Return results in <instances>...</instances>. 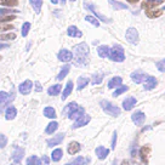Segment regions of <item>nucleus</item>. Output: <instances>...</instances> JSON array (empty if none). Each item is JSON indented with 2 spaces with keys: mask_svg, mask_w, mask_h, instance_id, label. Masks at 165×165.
<instances>
[{
  "mask_svg": "<svg viewBox=\"0 0 165 165\" xmlns=\"http://www.w3.org/2000/svg\"><path fill=\"white\" fill-rule=\"evenodd\" d=\"M89 46L86 43H80L73 49V61L77 67H85L89 63Z\"/></svg>",
  "mask_w": 165,
  "mask_h": 165,
  "instance_id": "f257e3e1",
  "label": "nucleus"
},
{
  "mask_svg": "<svg viewBox=\"0 0 165 165\" xmlns=\"http://www.w3.org/2000/svg\"><path fill=\"white\" fill-rule=\"evenodd\" d=\"M100 105H101V107H102V109H103V112H105L106 114L112 115V117H114V118H117V117L120 115V112H121L120 108L117 107V106H114V105L111 103L109 101H107V100H102Z\"/></svg>",
  "mask_w": 165,
  "mask_h": 165,
  "instance_id": "f03ea898",
  "label": "nucleus"
},
{
  "mask_svg": "<svg viewBox=\"0 0 165 165\" xmlns=\"http://www.w3.org/2000/svg\"><path fill=\"white\" fill-rule=\"evenodd\" d=\"M112 61L114 62H123L125 60V53H124V49L120 45H114L111 51H109V56H108Z\"/></svg>",
  "mask_w": 165,
  "mask_h": 165,
  "instance_id": "7ed1b4c3",
  "label": "nucleus"
},
{
  "mask_svg": "<svg viewBox=\"0 0 165 165\" xmlns=\"http://www.w3.org/2000/svg\"><path fill=\"white\" fill-rule=\"evenodd\" d=\"M125 38L126 40L130 43V44H133V45H136L139 43V32L136 28L134 27H131L126 30V34H125Z\"/></svg>",
  "mask_w": 165,
  "mask_h": 165,
  "instance_id": "20e7f679",
  "label": "nucleus"
},
{
  "mask_svg": "<svg viewBox=\"0 0 165 165\" xmlns=\"http://www.w3.org/2000/svg\"><path fill=\"white\" fill-rule=\"evenodd\" d=\"M130 77H131V79H133V81L136 83V84H141V83L146 81V79L148 78V75L142 71H135V72L131 73Z\"/></svg>",
  "mask_w": 165,
  "mask_h": 165,
  "instance_id": "39448f33",
  "label": "nucleus"
},
{
  "mask_svg": "<svg viewBox=\"0 0 165 165\" xmlns=\"http://www.w3.org/2000/svg\"><path fill=\"white\" fill-rule=\"evenodd\" d=\"M57 57L61 62H69L73 60V52L67 49H62V50H60Z\"/></svg>",
  "mask_w": 165,
  "mask_h": 165,
  "instance_id": "423d86ee",
  "label": "nucleus"
},
{
  "mask_svg": "<svg viewBox=\"0 0 165 165\" xmlns=\"http://www.w3.org/2000/svg\"><path fill=\"white\" fill-rule=\"evenodd\" d=\"M84 6H85V9H87V10H90L98 20H101L102 22H105V23H109L111 22V20L109 18H107L106 16H103V15H101L100 12H98V11H96V9H95V6L93 5H91V4H87V3H85L84 4Z\"/></svg>",
  "mask_w": 165,
  "mask_h": 165,
  "instance_id": "0eeeda50",
  "label": "nucleus"
},
{
  "mask_svg": "<svg viewBox=\"0 0 165 165\" xmlns=\"http://www.w3.org/2000/svg\"><path fill=\"white\" fill-rule=\"evenodd\" d=\"M24 157V149L22 148V147H18V146H16V147H14V153H12V160L18 165L20 163H21V160H22V158Z\"/></svg>",
  "mask_w": 165,
  "mask_h": 165,
  "instance_id": "6e6552de",
  "label": "nucleus"
},
{
  "mask_svg": "<svg viewBox=\"0 0 165 165\" xmlns=\"http://www.w3.org/2000/svg\"><path fill=\"white\" fill-rule=\"evenodd\" d=\"M32 87H33V83H32L30 80H24V81L18 86V91H20L22 95H28V93H30Z\"/></svg>",
  "mask_w": 165,
  "mask_h": 165,
  "instance_id": "1a4fd4ad",
  "label": "nucleus"
},
{
  "mask_svg": "<svg viewBox=\"0 0 165 165\" xmlns=\"http://www.w3.org/2000/svg\"><path fill=\"white\" fill-rule=\"evenodd\" d=\"M90 120H91V118H90V115H87V114H84L83 117H80L79 119H77L75 120V123L73 124V129H78V127H81V126H85L86 124H89L90 123Z\"/></svg>",
  "mask_w": 165,
  "mask_h": 165,
  "instance_id": "9d476101",
  "label": "nucleus"
},
{
  "mask_svg": "<svg viewBox=\"0 0 165 165\" xmlns=\"http://www.w3.org/2000/svg\"><path fill=\"white\" fill-rule=\"evenodd\" d=\"M136 103H137V100L135 97H126L125 100L123 101V108L125 111H131L135 107Z\"/></svg>",
  "mask_w": 165,
  "mask_h": 165,
  "instance_id": "9b49d317",
  "label": "nucleus"
},
{
  "mask_svg": "<svg viewBox=\"0 0 165 165\" xmlns=\"http://www.w3.org/2000/svg\"><path fill=\"white\" fill-rule=\"evenodd\" d=\"M131 119H133V121L136 125H142L145 123V120H146V115H145L143 112L137 111V112H135L133 115H131Z\"/></svg>",
  "mask_w": 165,
  "mask_h": 165,
  "instance_id": "f8f14e48",
  "label": "nucleus"
},
{
  "mask_svg": "<svg viewBox=\"0 0 165 165\" xmlns=\"http://www.w3.org/2000/svg\"><path fill=\"white\" fill-rule=\"evenodd\" d=\"M95 153H96V155H97L98 159H100V160H103V159H106V158L108 157V154H109V149H107L106 147L100 146V147H97V148H96Z\"/></svg>",
  "mask_w": 165,
  "mask_h": 165,
  "instance_id": "ddd939ff",
  "label": "nucleus"
},
{
  "mask_svg": "<svg viewBox=\"0 0 165 165\" xmlns=\"http://www.w3.org/2000/svg\"><path fill=\"white\" fill-rule=\"evenodd\" d=\"M63 140H64V134H63V133H62V134H58V135H56L55 137L47 140V146H49V147L57 146V145H60Z\"/></svg>",
  "mask_w": 165,
  "mask_h": 165,
  "instance_id": "4468645a",
  "label": "nucleus"
},
{
  "mask_svg": "<svg viewBox=\"0 0 165 165\" xmlns=\"http://www.w3.org/2000/svg\"><path fill=\"white\" fill-rule=\"evenodd\" d=\"M67 34H68V37H72V38H81V37H83V33H81L75 26L68 27V29H67Z\"/></svg>",
  "mask_w": 165,
  "mask_h": 165,
  "instance_id": "2eb2a0df",
  "label": "nucleus"
},
{
  "mask_svg": "<svg viewBox=\"0 0 165 165\" xmlns=\"http://www.w3.org/2000/svg\"><path fill=\"white\" fill-rule=\"evenodd\" d=\"M80 143L79 142H77V141H72L69 145H68V147H67V151H68V153L69 154H77L79 151H80Z\"/></svg>",
  "mask_w": 165,
  "mask_h": 165,
  "instance_id": "dca6fc26",
  "label": "nucleus"
},
{
  "mask_svg": "<svg viewBox=\"0 0 165 165\" xmlns=\"http://www.w3.org/2000/svg\"><path fill=\"white\" fill-rule=\"evenodd\" d=\"M109 51H111V49L107 45H101V46L97 47V53H98V56H100L101 58L108 57L109 56Z\"/></svg>",
  "mask_w": 165,
  "mask_h": 165,
  "instance_id": "f3484780",
  "label": "nucleus"
},
{
  "mask_svg": "<svg viewBox=\"0 0 165 165\" xmlns=\"http://www.w3.org/2000/svg\"><path fill=\"white\" fill-rule=\"evenodd\" d=\"M158 81L154 77H148L145 81V90H153L155 86H157Z\"/></svg>",
  "mask_w": 165,
  "mask_h": 165,
  "instance_id": "a211bd4d",
  "label": "nucleus"
},
{
  "mask_svg": "<svg viewBox=\"0 0 165 165\" xmlns=\"http://www.w3.org/2000/svg\"><path fill=\"white\" fill-rule=\"evenodd\" d=\"M16 115H17V109L14 106H10V107L6 108V111H5V118H6V120H12V119L16 118Z\"/></svg>",
  "mask_w": 165,
  "mask_h": 165,
  "instance_id": "6ab92c4d",
  "label": "nucleus"
},
{
  "mask_svg": "<svg viewBox=\"0 0 165 165\" xmlns=\"http://www.w3.org/2000/svg\"><path fill=\"white\" fill-rule=\"evenodd\" d=\"M72 91H73V81H72V80H69V81L67 83V85H66L64 90H63V93H62V100L64 101L66 98H67V97L72 93Z\"/></svg>",
  "mask_w": 165,
  "mask_h": 165,
  "instance_id": "aec40b11",
  "label": "nucleus"
},
{
  "mask_svg": "<svg viewBox=\"0 0 165 165\" xmlns=\"http://www.w3.org/2000/svg\"><path fill=\"white\" fill-rule=\"evenodd\" d=\"M85 114V111H84V108L83 107H78L72 114H69L68 115V118L69 119H72V120H77V119H79L80 117H83Z\"/></svg>",
  "mask_w": 165,
  "mask_h": 165,
  "instance_id": "412c9836",
  "label": "nucleus"
},
{
  "mask_svg": "<svg viewBox=\"0 0 165 165\" xmlns=\"http://www.w3.org/2000/svg\"><path fill=\"white\" fill-rule=\"evenodd\" d=\"M14 96L5 92V91H0V105H4V103H8L10 101H12Z\"/></svg>",
  "mask_w": 165,
  "mask_h": 165,
  "instance_id": "4be33fe9",
  "label": "nucleus"
},
{
  "mask_svg": "<svg viewBox=\"0 0 165 165\" xmlns=\"http://www.w3.org/2000/svg\"><path fill=\"white\" fill-rule=\"evenodd\" d=\"M123 83V79L120 77H114L108 81V89H114V87H119Z\"/></svg>",
  "mask_w": 165,
  "mask_h": 165,
  "instance_id": "5701e85b",
  "label": "nucleus"
},
{
  "mask_svg": "<svg viewBox=\"0 0 165 165\" xmlns=\"http://www.w3.org/2000/svg\"><path fill=\"white\" fill-rule=\"evenodd\" d=\"M29 3L32 5V8L34 9L35 14H40L41 11V6H43V0H29Z\"/></svg>",
  "mask_w": 165,
  "mask_h": 165,
  "instance_id": "b1692460",
  "label": "nucleus"
},
{
  "mask_svg": "<svg viewBox=\"0 0 165 165\" xmlns=\"http://www.w3.org/2000/svg\"><path fill=\"white\" fill-rule=\"evenodd\" d=\"M69 71H71V66H69V64L63 66L62 69H61V72H60L58 75H57V80H63L66 77H67V74L69 73Z\"/></svg>",
  "mask_w": 165,
  "mask_h": 165,
  "instance_id": "393cba45",
  "label": "nucleus"
},
{
  "mask_svg": "<svg viewBox=\"0 0 165 165\" xmlns=\"http://www.w3.org/2000/svg\"><path fill=\"white\" fill-rule=\"evenodd\" d=\"M108 3L112 5V8L114 10H126L127 9V5L126 4H123L120 2H117V0H108Z\"/></svg>",
  "mask_w": 165,
  "mask_h": 165,
  "instance_id": "a878e982",
  "label": "nucleus"
},
{
  "mask_svg": "<svg viewBox=\"0 0 165 165\" xmlns=\"http://www.w3.org/2000/svg\"><path fill=\"white\" fill-rule=\"evenodd\" d=\"M61 90H62V86L60 84H56V85H52L47 89V93L50 96H57V95H60Z\"/></svg>",
  "mask_w": 165,
  "mask_h": 165,
  "instance_id": "bb28decb",
  "label": "nucleus"
},
{
  "mask_svg": "<svg viewBox=\"0 0 165 165\" xmlns=\"http://www.w3.org/2000/svg\"><path fill=\"white\" fill-rule=\"evenodd\" d=\"M148 152H149V148L146 146H143L140 149V157H141V160L143 164H148Z\"/></svg>",
  "mask_w": 165,
  "mask_h": 165,
  "instance_id": "cd10ccee",
  "label": "nucleus"
},
{
  "mask_svg": "<svg viewBox=\"0 0 165 165\" xmlns=\"http://www.w3.org/2000/svg\"><path fill=\"white\" fill-rule=\"evenodd\" d=\"M78 107H79V106H78L75 102H71V103H68L67 106L64 107V109H63V114L69 115V114H72V113H73Z\"/></svg>",
  "mask_w": 165,
  "mask_h": 165,
  "instance_id": "c85d7f7f",
  "label": "nucleus"
},
{
  "mask_svg": "<svg viewBox=\"0 0 165 165\" xmlns=\"http://www.w3.org/2000/svg\"><path fill=\"white\" fill-rule=\"evenodd\" d=\"M103 77H105V74H103L102 72H97V73H95V74L92 75L91 83H92L93 85H98V84H101V83H102V80H103Z\"/></svg>",
  "mask_w": 165,
  "mask_h": 165,
  "instance_id": "c756f323",
  "label": "nucleus"
},
{
  "mask_svg": "<svg viewBox=\"0 0 165 165\" xmlns=\"http://www.w3.org/2000/svg\"><path fill=\"white\" fill-rule=\"evenodd\" d=\"M62 155H63V151L61 148H56L53 149V152L51 153V159L53 161H60L62 159Z\"/></svg>",
  "mask_w": 165,
  "mask_h": 165,
  "instance_id": "7c9ffc66",
  "label": "nucleus"
},
{
  "mask_svg": "<svg viewBox=\"0 0 165 165\" xmlns=\"http://www.w3.org/2000/svg\"><path fill=\"white\" fill-rule=\"evenodd\" d=\"M164 0H146V2L142 4V8H154L157 5H160Z\"/></svg>",
  "mask_w": 165,
  "mask_h": 165,
  "instance_id": "2f4dec72",
  "label": "nucleus"
},
{
  "mask_svg": "<svg viewBox=\"0 0 165 165\" xmlns=\"http://www.w3.org/2000/svg\"><path fill=\"white\" fill-rule=\"evenodd\" d=\"M57 129H58V123H57V121H51V123L46 126L45 133H46L47 135H50V134H53Z\"/></svg>",
  "mask_w": 165,
  "mask_h": 165,
  "instance_id": "473e14b6",
  "label": "nucleus"
},
{
  "mask_svg": "<svg viewBox=\"0 0 165 165\" xmlns=\"http://www.w3.org/2000/svg\"><path fill=\"white\" fill-rule=\"evenodd\" d=\"M44 115L46 118H50V119H55L56 118V111L53 107H45L44 108Z\"/></svg>",
  "mask_w": 165,
  "mask_h": 165,
  "instance_id": "72a5a7b5",
  "label": "nucleus"
},
{
  "mask_svg": "<svg viewBox=\"0 0 165 165\" xmlns=\"http://www.w3.org/2000/svg\"><path fill=\"white\" fill-rule=\"evenodd\" d=\"M163 14V10H146V15L149 17V18H157L159 16H161Z\"/></svg>",
  "mask_w": 165,
  "mask_h": 165,
  "instance_id": "f704fd0d",
  "label": "nucleus"
},
{
  "mask_svg": "<svg viewBox=\"0 0 165 165\" xmlns=\"http://www.w3.org/2000/svg\"><path fill=\"white\" fill-rule=\"evenodd\" d=\"M87 84H89V78H86V77H80V78H78V86H77V89L80 91V90H83Z\"/></svg>",
  "mask_w": 165,
  "mask_h": 165,
  "instance_id": "c9c22d12",
  "label": "nucleus"
},
{
  "mask_svg": "<svg viewBox=\"0 0 165 165\" xmlns=\"http://www.w3.org/2000/svg\"><path fill=\"white\" fill-rule=\"evenodd\" d=\"M0 5L3 6H17L18 5V2L17 0H0Z\"/></svg>",
  "mask_w": 165,
  "mask_h": 165,
  "instance_id": "e433bc0d",
  "label": "nucleus"
},
{
  "mask_svg": "<svg viewBox=\"0 0 165 165\" xmlns=\"http://www.w3.org/2000/svg\"><path fill=\"white\" fill-rule=\"evenodd\" d=\"M129 90V87L126 86V85H120L114 92H113V97H118L119 95H121V93H124V92H126Z\"/></svg>",
  "mask_w": 165,
  "mask_h": 165,
  "instance_id": "4c0bfd02",
  "label": "nucleus"
},
{
  "mask_svg": "<svg viewBox=\"0 0 165 165\" xmlns=\"http://www.w3.org/2000/svg\"><path fill=\"white\" fill-rule=\"evenodd\" d=\"M30 30V23L29 22H24L23 26H22V37H27L28 35V33Z\"/></svg>",
  "mask_w": 165,
  "mask_h": 165,
  "instance_id": "58836bf2",
  "label": "nucleus"
},
{
  "mask_svg": "<svg viewBox=\"0 0 165 165\" xmlns=\"http://www.w3.org/2000/svg\"><path fill=\"white\" fill-rule=\"evenodd\" d=\"M85 21H87L89 23H91V24L95 26V27H100V22H98V20H97L96 17H93V16H86V17H85Z\"/></svg>",
  "mask_w": 165,
  "mask_h": 165,
  "instance_id": "ea45409f",
  "label": "nucleus"
},
{
  "mask_svg": "<svg viewBox=\"0 0 165 165\" xmlns=\"http://www.w3.org/2000/svg\"><path fill=\"white\" fill-rule=\"evenodd\" d=\"M16 18L15 15H6V16H0V23H5V22H10L14 21Z\"/></svg>",
  "mask_w": 165,
  "mask_h": 165,
  "instance_id": "a19ab883",
  "label": "nucleus"
},
{
  "mask_svg": "<svg viewBox=\"0 0 165 165\" xmlns=\"http://www.w3.org/2000/svg\"><path fill=\"white\" fill-rule=\"evenodd\" d=\"M16 34L15 33H9V34H3L0 35V40H15Z\"/></svg>",
  "mask_w": 165,
  "mask_h": 165,
  "instance_id": "79ce46f5",
  "label": "nucleus"
},
{
  "mask_svg": "<svg viewBox=\"0 0 165 165\" xmlns=\"http://www.w3.org/2000/svg\"><path fill=\"white\" fill-rule=\"evenodd\" d=\"M84 164H85V159H84L83 157H78V158H75L72 163L66 164V165H84Z\"/></svg>",
  "mask_w": 165,
  "mask_h": 165,
  "instance_id": "37998d69",
  "label": "nucleus"
},
{
  "mask_svg": "<svg viewBox=\"0 0 165 165\" xmlns=\"http://www.w3.org/2000/svg\"><path fill=\"white\" fill-rule=\"evenodd\" d=\"M38 160H39V158L37 155H32L27 159L26 163H27V165H38Z\"/></svg>",
  "mask_w": 165,
  "mask_h": 165,
  "instance_id": "c03bdc74",
  "label": "nucleus"
},
{
  "mask_svg": "<svg viewBox=\"0 0 165 165\" xmlns=\"http://www.w3.org/2000/svg\"><path fill=\"white\" fill-rule=\"evenodd\" d=\"M38 165H50V159L47 155H43L39 160H38Z\"/></svg>",
  "mask_w": 165,
  "mask_h": 165,
  "instance_id": "a18cd8bd",
  "label": "nucleus"
},
{
  "mask_svg": "<svg viewBox=\"0 0 165 165\" xmlns=\"http://www.w3.org/2000/svg\"><path fill=\"white\" fill-rule=\"evenodd\" d=\"M17 10H10V9H0V16H6L9 14H16Z\"/></svg>",
  "mask_w": 165,
  "mask_h": 165,
  "instance_id": "49530a36",
  "label": "nucleus"
},
{
  "mask_svg": "<svg viewBox=\"0 0 165 165\" xmlns=\"http://www.w3.org/2000/svg\"><path fill=\"white\" fill-rule=\"evenodd\" d=\"M8 145V137L4 134H0V148H4Z\"/></svg>",
  "mask_w": 165,
  "mask_h": 165,
  "instance_id": "de8ad7c7",
  "label": "nucleus"
},
{
  "mask_svg": "<svg viewBox=\"0 0 165 165\" xmlns=\"http://www.w3.org/2000/svg\"><path fill=\"white\" fill-rule=\"evenodd\" d=\"M157 68H158L160 72H164V73H165V60H161V61L157 62Z\"/></svg>",
  "mask_w": 165,
  "mask_h": 165,
  "instance_id": "09e8293b",
  "label": "nucleus"
},
{
  "mask_svg": "<svg viewBox=\"0 0 165 165\" xmlns=\"http://www.w3.org/2000/svg\"><path fill=\"white\" fill-rule=\"evenodd\" d=\"M117 146V131L113 133V137H112V149H114Z\"/></svg>",
  "mask_w": 165,
  "mask_h": 165,
  "instance_id": "8fccbe9b",
  "label": "nucleus"
},
{
  "mask_svg": "<svg viewBox=\"0 0 165 165\" xmlns=\"http://www.w3.org/2000/svg\"><path fill=\"white\" fill-rule=\"evenodd\" d=\"M43 90V87H41V85H40V83L39 81H35V91H38V92H40Z\"/></svg>",
  "mask_w": 165,
  "mask_h": 165,
  "instance_id": "3c124183",
  "label": "nucleus"
},
{
  "mask_svg": "<svg viewBox=\"0 0 165 165\" xmlns=\"http://www.w3.org/2000/svg\"><path fill=\"white\" fill-rule=\"evenodd\" d=\"M6 47H9V45H8V44H2V43H0V50L6 49Z\"/></svg>",
  "mask_w": 165,
  "mask_h": 165,
  "instance_id": "603ef678",
  "label": "nucleus"
},
{
  "mask_svg": "<svg viewBox=\"0 0 165 165\" xmlns=\"http://www.w3.org/2000/svg\"><path fill=\"white\" fill-rule=\"evenodd\" d=\"M126 2H129V3H131V4H135V3L140 2V0H126Z\"/></svg>",
  "mask_w": 165,
  "mask_h": 165,
  "instance_id": "864d4df0",
  "label": "nucleus"
},
{
  "mask_svg": "<svg viewBox=\"0 0 165 165\" xmlns=\"http://www.w3.org/2000/svg\"><path fill=\"white\" fill-rule=\"evenodd\" d=\"M121 165H130V164H129V161H127V160H123Z\"/></svg>",
  "mask_w": 165,
  "mask_h": 165,
  "instance_id": "5fc2aeb1",
  "label": "nucleus"
},
{
  "mask_svg": "<svg viewBox=\"0 0 165 165\" xmlns=\"http://www.w3.org/2000/svg\"><path fill=\"white\" fill-rule=\"evenodd\" d=\"M50 2H51L52 4H57V3H58V0H50Z\"/></svg>",
  "mask_w": 165,
  "mask_h": 165,
  "instance_id": "6e6d98bb",
  "label": "nucleus"
},
{
  "mask_svg": "<svg viewBox=\"0 0 165 165\" xmlns=\"http://www.w3.org/2000/svg\"><path fill=\"white\" fill-rule=\"evenodd\" d=\"M61 3H62V4H64V3H66V0H61Z\"/></svg>",
  "mask_w": 165,
  "mask_h": 165,
  "instance_id": "4d7b16f0",
  "label": "nucleus"
},
{
  "mask_svg": "<svg viewBox=\"0 0 165 165\" xmlns=\"http://www.w3.org/2000/svg\"><path fill=\"white\" fill-rule=\"evenodd\" d=\"M69 2H72V3H73V2H75V0H69Z\"/></svg>",
  "mask_w": 165,
  "mask_h": 165,
  "instance_id": "13d9d810",
  "label": "nucleus"
},
{
  "mask_svg": "<svg viewBox=\"0 0 165 165\" xmlns=\"http://www.w3.org/2000/svg\"><path fill=\"white\" fill-rule=\"evenodd\" d=\"M161 10H165V6H164V8H163V9H161Z\"/></svg>",
  "mask_w": 165,
  "mask_h": 165,
  "instance_id": "bf43d9fd",
  "label": "nucleus"
},
{
  "mask_svg": "<svg viewBox=\"0 0 165 165\" xmlns=\"http://www.w3.org/2000/svg\"><path fill=\"white\" fill-rule=\"evenodd\" d=\"M0 61H2V56H0Z\"/></svg>",
  "mask_w": 165,
  "mask_h": 165,
  "instance_id": "052dcab7",
  "label": "nucleus"
}]
</instances>
